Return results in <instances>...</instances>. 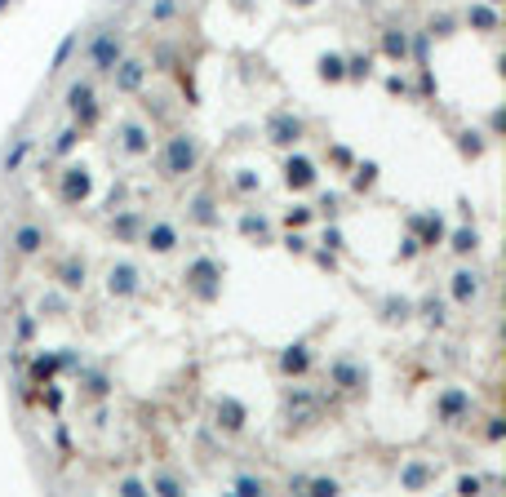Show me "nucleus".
Returning <instances> with one entry per match:
<instances>
[{
    "label": "nucleus",
    "instance_id": "1",
    "mask_svg": "<svg viewBox=\"0 0 506 497\" xmlns=\"http://www.w3.org/2000/svg\"><path fill=\"white\" fill-rule=\"evenodd\" d=\"M196 165H200V142L191 133H174L164 147V174L183 178V174H196Z\"/></svg>",
    "mask_w": 506,
    "mask_h": 497
},
{
    "label": "nucleus",
    "instance_id": "2",
    "mask_svg": "<svg viewBox=\"0 0 506 497\" xmlns=\"http://www.w3.org/2000/svg\"><path fill=\"white\" fill-rule=\"evenodd\" d=\"M120 54H125V45H120L116 31H98L89 45H84V63L93 67V76H112V67L120 63Z\"/></svg>",
    "mask_w": 506,
    "mask_h": 497
},
{
    "label": "nucleus",
    "instance_id": "3",
    "mask_svg": "<svg viewBox=\"0 0 506 497\" xmlns=\"http://www.w3.org/2000/svg\"><path fill=\"white\" fill-rule=\"evenodd\" d=\"M67 112L71 120H76V129H93L98 125V102H93V80H76V84H67Z\"/></svg>",
    "mask_w": 506,
    "mask_h": 497
},
{
    "label": "nucleus",
    "instance_id": "4",
    "mask_svg": "<svg viewBox=\"0 0 506 497\" xmlns=\"http://www.w3.org/2000/svg\"><path fill=\"white\" fill-rule=\"evenodd\" d=\"M112 80H116V93H138L147 84V63L142 58H120L112 67Z\"/></svg>",
    "mask_w": 506,
    "mask_h": 497
},
{
    "label": "nucleus",
    "instance_id": "5",
    "mask_svg": "<svg viewBox=\"0 0 506 497\" xmlns=\"http://www.w3.org/2000/svg\"><path fill=\"white\" fill-rule=\"evenodd\" d=\"M120 151L125 155H151V129L142 125V120H125V125H120Z\"/></svg>",
    "mask_w": 506,
    "mask_h": 497
},
{
    "label": "nucleus",
    "instance_id": "6",
    "mask_svg": "<svg viewBox=\"0 0 506 497\" xmlns=\"http://www.w3.org/2000/svg\"><path fill=\"white\" fill-rule=\"evenodd\" d=\"M329 378H333V386H342V391H365V386H369V373L360 369L351 355L333 360V365H329Z\"/></svg>",
    "mask_w": 506,
    "mask_h": 497
},
{
    "label": "nucleus",
    "instance_id": "7",
    "mask_svg": "<svg viewBox=\"0 0 506 497\" xmlns=\"http://www.w3.org/2000/svg\"><path fill=\"white\" fill-rule=\"evenodd\" d=\"M107 293L112 298H134L138 293V266L134 262H116L107 271Z\"/></svg>",
    "mask_w": 506,
    "mask_h": 497
},
{
    "label": "nucleus",
    "instance_id": "8",
    "mask_svg": "<svg viewBox=\"0 0 506 497\" xmlns=\"http://www.w3.org/2000/svg\"><path fill=\"white\" fill-rule=\"evenodd\" d=\"M187 280L196 284V293H200L204 302H209L213 293H218V284H213V280H222V266L213 262V258H200V262H196V266L187 271Z\"/></svg>",
    "mask_w": 506,
    "mask_h": 497
},
{
    "label": "nucleus",
    "instance_id": "9",
    "mask_svg": "<svg viewBox=\"0 0 506 497\" xmlns=\"http://www.w3.org/2000/svg\"><path fill=\"white\" fill-rule=\"evenodd\" d=\"M267 129H271V142H280V147H289V142L302 138V120H298L293 112H275L267 120Z\"/></svg>",
    "mask_w": 506,
    "mask_h": 497
},
{
    "label": "nucleus",
    "instance_id": "10",
    "mask_svg": "<svg viewBox=\"0 0 506 497\" xmlns=\"http://www.w3.org/2000/svg\"><path fill=\"white\" fill-rule=\"evenodd\" d=\"M58 196H63V204H80L84 196H89V174H84V169H63Z\"/></svg>",
    "mask_w": 506,
    "mask_h": 497
},
{
    "label": "nucleus",
    "instance_id": "11",
    "mask_svg": "<svg viewBox=\"0 0 506 497\" xmlns=\"http://www.w3.org/2000/svg\"><path fill=\"white\" fill-rule=\"evenodd\" d=\"M142 240H147L151 253H174V249H178V227H174V222H151Z\"/></svg>",
    "mask_w": 506,
    "mask_h": 497
},
{
    "label": "nucleus",
    "instance_id": "12",
    "mask_svg": "<svg viewBox=\"0 0 506 497\" xmlns=\"http://www.w3.org/2000/svg\"><path fill=\"white\" fill-rule=\"evenodd\" d=\"M14 249H18V258H36V253L45 249V231L36 222H22L14 231Z\"/></svg>",
    "mask_w": 506,
    "mask_h": 497
},
{
    "label": "nucleus",
    "instance_id": "13",
    "mask_svg": "<svg viewBox=\"0 0 506 497\" xmlns=\"http://www.w3.org/2000/svg\"><path fill=\"white\" fill-rule=\"evenodd\" d=\"M284 183L293 187V191H302V187H311V183H316V165H311L307 155H293V160L284 165Z\"/></svg>",
    "mask_w": 506,
    "mask_h": 497
},
{
    "label": "nucleus",
    "instance_id": "14",
    "mask_svg": "<svg viewBox=\"0 0 506 497\" xmlns=\"http://www.w3.org/2000/svg\"><path fill=\"white\" fill-rule=\"evenodd\" d=\"M475 293H480V275L475 271H457L453 275V302H475Z\"/></svg>",
    "mask_w": 506,
    "mask_h": 497
},
{
    "label": "nucleus",
    "instance_id": "15",
    "mask_svg": "<svg viewBox=\"0 0 506 497\" xmlns=\"http://www.w3.org/2000/svg\"><path fill=\"white\" fill-rule=\"evenodd\" d=\"M58 284H63L67 293H76V289H84V262H80V258H67L63 266H58Z\"/></svg>",
    "mask_w": 506,
    "mask_h": 497
},
{
    "label": "nucleus",
    "instance_id": "16",
    "mask_svg": "<svg viewBox=\"0 0 506 497\" xmlns=\"http://www.w3.org/2000/svg\"><path fill=\"white\" fill-rule=\"evenodd\" d=\"M466 408H471V399H466L462 391H444V395H440V418H444V422H453V418H462V413H466Z\"/></svg>",
    "mask_w": 506,
    "mask_h": 497
},
{
    "label": "nucleus",
    "instance_id": "17",
    "mask_svg": "<svg viewBox=\"0 0 506 497\" xmlns=\"http://www.w3.org/2000/svg\"><path fill=\"white\" fill-rule=\"evenodd\" d=\"M27 155H31V138H27V133H22V138H14V147L5 151V174H18Z\"/></svg>",
    "mask_w": 506,
    "mask_h": 497
},
{
    "label": "nucleus",
    "instance_id": "18",
    "mask_svg": "<svg viewBox=\"0 0 506 497\" xmlns=\"http://www.w3.org/2000/svg\"><path fill=\"white\" fill-rule=\"evenodd\" d=\"M400 480H404V489H427V484L436 480V471H431L427 462H413V466H404Z\"/></svg>",
    "mask_w": 506,
    "mask_h": 497
},
{
    "label": "nucleus",
    "instance_id": "19",
    "mask_svg": "<svg viewBox=\"0 0 506 497\" xmlns=\"http://www.w3.org/2000/svg\"><path fill=\"white\" fill-rule=\"evenodd\" d=\"M307 365H311L307 346H289L284 355H280V369H284V373H307Z\"/></svg>",
    "mask_w": 506,
    "mask_h": 497
},
{
    "label": "nucleus",
    "instance_id": "20",
    "mask_svg": "<svg viewBox=\"0 0 506 497\" xmlns=\"http://www.w3.org/2000/svg\"><path fill=\"white\" fill-rule=\"evenodd\" d=\"M320 80H346V63H342V58H337V54H324L320 58Z\"/></svg>",
    "mask_w": 506,
    "mask_h": 497
},
{
    "label": "nucleus",
    "instance_id": "21",
    "mask_svg": "<svg viewBox=\"0 0 506 497\" xmlns=\"http://www.w3.org/2000/svg\"><path fill=\"white\" fill-rule=\"evenodd\" d=\"M382 49H387V54L395 58V63H404V58H408V40H404V31H387V36H382Z\"/></svg>",
    "mask_w": 506,
    "mask_h": 497
},
{
    "label": "nucleus",
    "instance_id": "22",
    "mask_svg": "<svg viewBox=\"0 0 506 497\" xmlns=\"http://www.w3.org/2000/svg\"><path fill=\"white\" fill-rule=\"evenodd\" d=\"M58 373V355H36V365H31V378L36 382H49Z\"/></svg>",
    "mask_w": 506,
    "mask_h": 497
},
{
    "label": "nucleus",
    "instance_id": "23",
    "mask_svg": "<svg viewBox=\"0 0 506 497\" xmlns=\"http://www.w3.org/2000/svg\"><path fill=\"white\" fill-rule=\"evenodd\" d=\"M76 142H80V129L76 125L63 129V133H58V142H54V155H71V151H76Z\"/></svg>",
    "mask_w": 506,
    "mask_h": 497
},
{
    "label": "nucleus",
    "instance_id": "24",
    "mask_svg": "<svg viewBox=\"0 0 506 497\" xmlns=\"http://www.w3.org/2000/svg\"><path fill=\"white\" fill-rule=\"evenodd\" d=\"M466 22H475V27L493 31V27H498V14H493V9H484V5H471V14H466Z\"/></svg>",
    "mask_w": 506,
    "mask_h": 497
},
{
    "label": "nucleus",
    "instance_id": "25",
    "mask_svg": "<svg viewBox=\"0 0 506 497\" xmlns=\"http://www.w3.org/2000/svg\"><path fill=\"white\" fill-rule=\"evenodd\" d=\"M138 227H142V217H138V213H125V217H120V222H112V231L129 240V236H134V231H138Z\"/></svg>",
    "mask_w": 506,
    "mask_h": 497
},
{
    "label": "nucleus",
    "instance_id": "26",
    "mask_svg": "<svg viewBox=\"0 0 506 497\" xmlns=\"http://www.w3.org/2000/svg\"><path fill=\"white\" fill-rule=\"evenodd\" d=\"M174 9H178V0H155V5H151V22H169V18H174Z\"/></svg>",
    "mask_w": 506,
    "mask_h": 497
},
{
    "label": "nucleus",
    "instance_id": "27",
    "mask_svg": "<svg viewBox=\"0 0 506 497\" xmlns=\"http://www.w3.org/2000/svg\"><path fill=\"white\" fill-rule=\"evenodd\" d=\"M475 245H480L475 231H457V236H453V253H471Z\"/></svg>",
    "mask_w": 506,
    "mask_h": 497
},
{
    "label": "nucleus",
    "instance_id": "28",
    "mask_svg": "<svg viewBox=\"0 0 506 497\" xmlns=\"http://www.w3.org/2000/svg\"><path fill=\"white\" fill-rule=\"evenodd\" d=\"M422 315H427L431 324H444V320H449V315H444V307H440L436 298H427V302H422Z\"/></svg>",
    "mask_w": 506,
    "mask_h": 497
},
{
    "label": "nucleus",
    "instance_id": "29",
    "mask_svg": "<svg viewBox=\"0 0 506 497\" xmlns=\"http://www.w3.org/2000/svg\"><path fill=\"white\" fill-rule=\"evenodd\" d=\"M71 54H76V36H67V40L58 45V54H54V71H58V67H67V58H71Z\"/></svg>",
    "mask_w": 506,
    "mask_h": 497
},
{
    "label": "nucleus",
    "instance_id": "30",
    "mask_svg": "<svg viewBox=\"0 0 506 497\" xmlns=\"http://www.w3.org/2000/svg\"><path fill=\"white\" fill-rule=\"evenodd\" d=\"M346 80H369V58H351L346 63Z\"/></svg>",
    "mask_w": 506,
    "mask_h": 497
},
{
    "label": "nucleus",
    "instance_id": "31",
    "mask_svg": "<svg viewBox=\"0 0 506 497\" xmlns=\"http://www.w3.org/2000/svg\"><path fill=\"white\" fill-rule=\"evenodd\" d=\"M262 489H267V484L253 480V475H240V480H236V493H262Z\"/></svg>",
    "mask_w": 506,
    "mask_h": 497
},
{
    "label": "nucleus",
    "instance_id": "32",
    "mask_svg": "<svg viewBox=\"0 0 506 497\" xmlns=\"http://www.w3.org/2000/svg\"><path fill=\"white\" fill-rule=\"evenodd\" d=\"M240 227H245V236H267V222H262V217H245Z\"/></svg>",
    "mask_w": 506,
    "mask_h": 497
},
{
    "label": "nucleus",
    "instance_id": "33",
    "mask_svg": "<svg viewBox=\"0 0 506 497\" xmlns=\"http://www.w3.org/2000/svg\"><path fill=\"white\" fill-rule=\"evenodd\" d=\"M311 493L329 497V493H337V480H311Z\"/></svg>",
    "mask_w": 506,
    "mask_h": 497
},
{
    "label": "nucleus",
    "instance_id": "34",
    "mask_svg": "<svg viewBox=\"0 0 506 497\" xmlns=\"http://www.w3.org/2000/svg\"><path fill=\"white\" fill-rule=\"evenodd\" d=\"M307 217H311V209H302V204H298V209H289V217H284V222H289V227H302Z\"/></svg>",
    "mask_w": 506,
    "mask_h": 497
},
{
    "label": "nucleus",
    "instance_id": "35",
    "mask_svg": "<svg viewBox=\"0 0 506 497\" xmlns=\"http://www.w3.org/2000/svg\"><path fill=\"white\" fill-rule=\"evenodd\" d=\"M31 333H36V320H31V315H22V320H18V337H22V342H27Z\"/></svg>",
    "mask_w": 506,
    "mask_h": 497
},
{
    "label": "nucleus",
    "instance_id": "36",
    "mask_svg": "<svg viewBox=\"0 0 506 497\" xmlns=\"http://www.w3.org/2000/svg\"><path fill=\"white\" fill-rule=\"evenodd\" d=\"M457 493H480V480H475V475H466V480H457Z\"/></svg>",
    "mask_w": 506,
    "mask_h": 497
},
{
    "label": "nucleus",
    "instance_id": "37",
    "mask_svg": "<svg viewBox=\"0 0 506 497\" xmlns=\"http://www.w3.org/2000/svg\"><path fill=\"white\" fill-rule=\"evenodd\" d=\"M120 493H134L138 497L142 493V480H120Z\"/></svg>",
    "mask_w": 506,
    "mask_h": 497
},
{
    "label": "nucleus",
    "instance_id": "38",
    "mask_svg": "<svg viewBox=\"0 0 506 497\" xmlns=\"http://www.w3.org/2000/svg\"><path fill=\"white\" fill-rule=\"evenodd\" d=\"M155 489H160V493H178V480H169V475H160V480H155Z\"/></svg>",
    "mask_w": 506,
    "mask_h": 497
},
{
    "label": "nucleus",
    "instance_id": "39",
    "mask_svg": "<svg viewBox=\"0 0 506 497\" xmlns=\"http://www.w3.org/2000/svg\"><path fill=\"white\" fill-rule=\"evenodd\" d=\"M9 5H14V0H0V9H9Z\"/></svg>",
    "mask_w": 506,
    "mask_h": 497
}]
</instances>
